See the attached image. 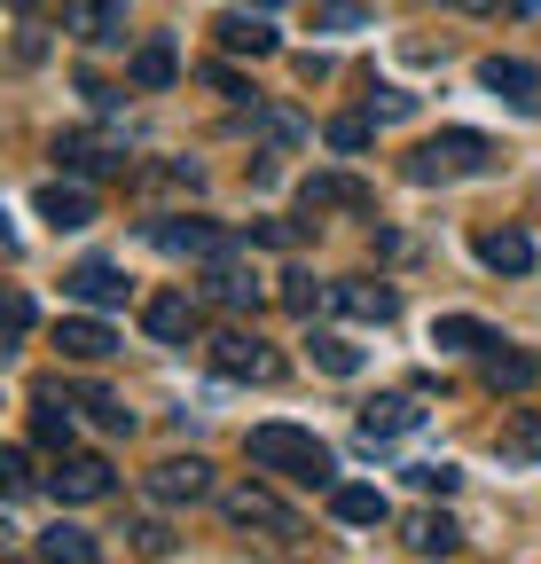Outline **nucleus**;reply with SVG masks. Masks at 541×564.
I'll return each mask as SVG.
<instances>
[{
  "instance_id": "nucleus-1",
  "label": "nucleus",
  "mask_w": 541,
  "mask_h": 564,
  "mask_svg": "<svg viewBox=\"0 0 541 564\" xmlns=\"http://www.w3.org/2000/svg\"><path fill=\"white\" fill-rule=\"evenodd\" d=\"M244 455L259 470H275V478H299V486H337V455L314 432H299V423H251Z\"/></svg>"
},
{
  "instance_id": "nucleus-2",
  "label": "nucleus",
  "mask_w": 541,
  "mask_h": 564,
  "mask_svg": "<svg viewBox=\"0 0 541 564\" xmlns=\"http://www.w3.org/2000/svg\"><path fill=\"white\" fill-rule=\"evenodd\" d=\"M487 158H495V141H487V133L447 126V133H432L424 150L409 158V181H416V188H432V181H455V173H487Z\"/></svg>"
},
{
  "instance_id": "nucleus-3",
  "label": "nucleus",
  "mask_w": 541,
  "mask_h": 564,
  "mask_svg": "<svg viewBox=\"0 0 541 564\" xmlns=\"http://www.w3.org/2000/svg\"><path fill=\"white\" fill-rule=\"evenodd\" d=\"M150 243L173 251V259H228L236 251V236L213 228V220H150Z\"/></svg>"
},
{
  "instance_id": "nucleus-4",
  "label": "nucleus",
  "mask_w": 541,
  "mask_h": 564,
  "mask_svg": "<svg viewBox=\"0 0 541 564\" xmlns=\"http://www.w3.org/2000/svg\"><path fill=\"white\" fill-rule=\"evenodd\" d=\"M479 87H487V95H502V102H510V110H526V118L541 110V70H533L526 55H487V63H479Z\"/></svg>"
},
{
  "instance_id": "nucleus-5",
  "label": "nucleus",
  "mask_w": 541,
  "mask_h": 564,
  "mask_svg": "<svg viewBox=\"0 0 541 564\" xmlns=\"http://www.w3.org/2000/svg\"><path fill=\"white\" fill-rule=\"evenodd\" d=\"M213 369H220V377H236V384H244V377H251V384H267L283 361H275V352H267L251 329H220V337H213Z\"/></svg>"
},
{
  "instance_id": "nucleus-6",
  "label": "nucleus",
  "mask_w": 541,
  "mask_h": 564,
  "mask_svg": "<svg viewBox=\"0 0 541 564\" xmlns=\"http://www.w3.org/2000/svg\"><path fill=\"white\" fill-rule=\"evenodd\" d=\"M142 329H150L158 345H188L196 329H205V314H196L188 291H150V299H142Z\"/></svg>"
},
{
  "instance_id": "nucleus-7",
  "label": "nucleus",
  "mask_w": 541,
  "mask_h": 564,
  "mask_svg": "<svg viewBox=\"0 0 541 564\" xmlns=\"http://www.w3.org/2000/svg\"><path fill=\"white\" fill-rule=\"evenodd\" d=\"M110 486H118V478H110L102 455H55V478H47L55 502H102Z\"/></svg>"
},
{
  "instance_id": "nucleus-8",
  "label": "nucleus",
  "mask_w": 541,
  "mask_h": 564,
  "mask_svg": "<svg viewBox=\"0 0 541 564\" xmlns=\"http://www.w3.org/2000/svg\"><path fill=\"white\" fill-rule=\"evenodd\" d=\"M150 494H158V502H205V494H213V463L205 455H165L150 470Z\"/></svg>"
},
{
  "instance_id": "nucleus-9",
  "label": "nucleus",
  "mask_w": 541,
  "mask_h": 564,
  "mask_svg": "<svg viewBox=\"0 0 541 564\" xmlns=\"http://www.w3.org/2000/svg\"><path fill=\"white\" fill-rule=\"evenodd\" d=\"M63 299H79V306L110 314V306H126V274H118L110 259H79L72 274H63Z\"/></svg>"
},
{
  "instance_id": "nucleus-10",
  "label": "nucleus",
  "mask_w": 541,
  "mask_h": 564,
  "mask_svg": "<svg viewBox=\"0 0 541 564\" xmlns=\"http://www.w3.org/2000/svg\"><path fill=\"white\" fill-rule=\"evenodd\" d=\"M228 525H259V533H299V518H291V502H275L267 486H236L228 494Z\"/></svg>"
},
{
  "instance_id": "nucleus-11",
  "label": "nucleus",
  "mask_w": 541,
  "mask_h": 564,
  "mask_svg": "<svg viewBox=\"0 0 541 564\" xmlns=\"http://www.w3.org/2000/svg\"><path fill=\"white\" fill-rule=\"evenodd\" d=\"M63 32H79L87 47H118L126 40V9L118 0H63Z\"/></svg>"
},
{
  "instance_id": "nucleus-12",
  "label": "nucleus",
  "mask_w": 541,
  "mask_h": 564,
  "mask_svg": "<svg viewBox=\"0 0 541 564\" xmlns=\"http://www.w3.org/2000/svg\"><path fill=\"white\" fill-rule=\"evenodd\" d=\"M55 345H63V361H110V352H118V329L95 322V314H63V322H55Z\"/></svg>"
},
{
  "instance_id": "nucleus-13",
  "label": "nucleus",
  "mask_w": 541,
  "mask_h": 564,
  "mask_svg": "<svg viewBox=\"0 0 541 564\" xmlns=\"http://www.w3.org/2000/svg\"><path fill=\"white\" fill-rule=\"evenodd\" d=\"M329 306H346L361 322H392L400 314V291H392V282H369V274H346V282H329Z\"/></svg>"
},
{
  "instance_id": "nucleus-14",
  "label": "nucleus",
  "mask_w": 541,
  "mask_h": 564,
  "mask_svg": "<svg viewBox=\"0 0 541 564\" xmlns=\"http://www.w3.org/2000/svg\"><path fill=\"white\" fill-rule=\"evenodd\" d=\"M416 423H424V408L409 392H385V400L361 408V440H400V432H416Z\"/></svg>"
},
{
  "instance_id": "nucleus-15",
  "label": "nucleus",
  "mask_w": 541,
  "mask_h": 564,
  "mask_svg": "<svg viewBox=\"0 0 541 564\" xmlns=\"http://www.w3.org/2000/svg\"><path fill=\"white\" fill-rule=\"evenodd\" d=\"M299 204H306V212H369V188H361L354 173H314V181L299 188Z\"/></svg>"
},
{
  "instance_id": "nucleus-16",
  "label": "nucleus",
  "mask_w": 541,
  "mask_h": 564,
  "mask_svg": "<svg viewBox=\"0 0 541 564\" xmlns=\"http://www.w3.org/2000/svg\"><path fill=\"white\" fill-rule=\"evenodd\" d=\"M479 267H495V274H533V236H526V228H487V236H479Z\"/></svg>"
},
{
  "instance_id": "nucleus-17",
  "label": "nucleus",
  "mask_w": 541,
  "mask_h": 564,
  "mask_svg": "<svg viewBox=\"0 0 541 564\" xmlns=\"http://www.w3.org/2000/svg\"><path fill=\"white\" fill-rule=\"evenodd\" d=\"M32 204H40V220H55V228H87V220H95V196L72 188V181H47Z\"/></svg>"
},
{
  "instance_id": "nucleus-18",
  "label": "nucleus",
  "mask_w": 541,
  "mask_h": 564,
  "mask_svg": "<svg viewBox=\"0 0 541 564\" xmlns=\"http://www.w3.org/2000/svg\"><path fill=\"white\" fill-rule=\"evenodd\" d=\"M329 510L346 525H385L392 518V494L385 486H329Z\"/></svg>"
},
{
  "instance_id": "nucleus-19",
  "label": "nucleus",
  "mask_w": 541,
  "mask_h": 564,
  "mask_svg": "<svg viewBox=\"0 0 541 564\" xmlns=\"http://www.w3.org/2000/svg\"><path fill=\"white\" fill-rule=\"evenodd\" d=\"M495 447H502V463H541V408H510Z\"/></svg>"
},
{
  "instance_id": "nucleus-20",
  "label": "nucleus",
  "mask_w": 541,
  "mask_h": 564,
  "mask_svg": "<svg viewBox=\"0 0 541 564\" xmlns=\"http://www.w3.org/2000/svg\"><path fill=\"white\" fill-rule=\"evenodd\" d=\"M32 556H40V564H102L95 533H79V525H47V533L32 541Z\"/></svg>"
},
{
  "instance_id": "nucleus-21",
  "label": "nucleus",
  "mask_w": 541,
  "mask_h": 564,
  "mask_svg": "<svg viewBox=\"0 0 541 564\" xmlns=\"http://www.w3.org/2000/svg\"><path fill=\"white\" fill-rule=\"evenodd\" d=\"M173 79H181V55H173L165 32H150L142 47H133V87H150V95H158V87H173Z\"/></svg>"
},
{
  "instance_id": "nucleus-22",
  "label": "nucleus",
  "mask_w": 541,
  "mask_h": 564,
  "mask_svg": "<svg viewBox=\"0 0 541 564\" xmlns=\"http://www.w3.org/2000/svg\"><path fill=\"white\" fill-rule=\"evenodd\" d=\"M487 384L495 392H533L541 361H533V352H510V345H487Z\"/></svg>"
},
{
  "instance_id": "nucleus-23",
  "label": "nucleus",
  "mask_w": 541,
  "mask_h": 564,
  "mask_svg": "<svg viewBox=\"0 0 541 564\" xmlns=\"http://www.w3.org/2000/svg\"><path fill=\"white\" fill-rule=\"evenodd\" d=\"M306 361H314L322 377H361V345L337 337V329H314V337H306Z\"/></svg>"
},
{
  "instance_id": "nucleus-24",
  "label": "nucleus",
  "mask_w": 541,
  "mask_h": 564,
  "mask_svg": "<svg viewBox=\"0 0 541 564\" xmlns=\"http://www.w3.org/2000/svg\"><path fill=\"white\" fill-rule=\"evenodd\" d=\"M400 541H409V549H424V556H447V549L463 541V525H455L447 510H416L409 525H400Z\"/></svg>"
},
{
  "instance_id": "nucleus-25",
  "label": "nucleus",
  "mask_w": 541,
  "mask_h": 564,
  "mask_svg": "<svg viewBox=\"0 0 541 564\" xmlns=\"http://www.w3.org/2000/svg\"><path fill=\"white\" fill-rule=\"evenodd\" d=\"M72 440H79V423H72V408H55V400H40V408H32V447H47V455H72Z\"/></svg>"
},
{
  "instance_id": "nucleus-26",
  "label": "nucleus",
  "mask_w": 541,
  "mask_h": 564,
  "mask_svg": "<svg viewBox=\"0 0 541 564\" xmlns=\"http://www.w3.org/2000/svg\"><path fill=\"white\" fill-rule=\"evenodd\" d=\"M432 345L440 352H479V345H495V329L479 314H447V322H432Z\"/></svg>"
},
{
  "instance_id": "nucleus-27",
  "label": "nucleus",
  "mask_w": 541,
  "mask_h": 564,
  "mask_svg": "<svg viewBox=\"0 0 541 564\" xmlns=\"http://www.w3.org/2000/svg\"><path fill=\"white\" fill-rule=\"evenodd\" d=\"M213 32H220V47H228V55H275V32H267L259 17H220Z\"/></svg>"
},
{
  "instance_id": "nucleus-28",
  "label": "nucleus",
  "mask_w": 541,
  "mask_h": 564,
  "mask_svg": "<svg viewBox=\"0 0 541 564\" xmlns=\"http://www.w3.org/2000/svg\"><path fill=\"white\" fill-rule=\"evenodd\" d=\"M110 150H118V141H95V133H72V141H55V158L72 165V173H110V165H118Z\"/></svg>"
},
{
  "instance_id": "nucleus-29",
  "label": "nucleus",
  "mask_w": 541,
  "mask_h": 564,
  "mask_svg": "<svg viewBox=\"0 0 541 564\" xmlns=\"http://www.w3.org/2000/svg\"><path fill=\"white\" fill-rule=\"evenodd\" d=\"M314 32H369L361 0H314Z\"/></svg>"
},
{
  "instance_id": "nucleus-30",
  "label": "nucleus",
  "mask_w": 541,
  "mask_h": 564,
  "mask_svg": "<svg viewBox=\"0 0 541 564\" xmlns=\"http://www.w3.org/2000/svg\"><path fill=\"white\" fill-rule=\"evenodd\" d=\"M205 291H213V299H220V306H236V314H244V306H259V282H251V274H244V267H220V274H213V282H205Z\"/></svg>"
},
{
  "instance_id": "nucleus-31",
  "label": "nucleus",
  "mask_w": 541,
  "mask_h": 564,
  "mask_svg": "<svg viewBox=\"0 0 541 564\" xmlns=\"http://www.w3.org/2000/svg\"><path fill=\"white\" fill-rule=\"evenodd\" d=\"M259 133L283 141V150H299V141H306V118H299V110H259Z\"/></svg>"
},
{
  "instance_id": "nucleus-32",
  "label": "nucleus",
  "mask_w": 541,
  "mask_h": 564,
  "mask_svg": "<svg viewBox=\"0 0 541 564\" xmlns=\"http://www.w3.org/2000/svg\"><path fill=\"white\" fill-rule=\"evenodd\" d=\"M329 150H369V118H329Z\"/></svg>"
},
{
  "instance_id": "nucleus-33",
  "label": "nucleus",
  "mask_w": 541,
  "mask_h": 564,
  "mask_svg": "<svg viewBox=\"0 0 541 564\" xmlns=\"http://www.w3.org/2000/svg\"><path fill=\"white\" fill-rule=\"evenodd\" d=\"M87 408H95V423H102V432H133L126 400H110V392H87Z\"/></svg>"
},
{
  "instance_id": "nucleus-34",
  "label": "nucleus",
  "mask_w": 541,
  "mask_h": 564,
  "mask_svg": "<svg viewBox=\"0 0 541 564\" xmlns=\"http://www.w3.org/2000/svg\"><path fill=\"white\" fill-rule=\"evenodd\" d=\"M409 478H416L424 494H455V478H463V470H455V463H416Z\"/></svg>"
},
{
  "instance_id": "nucleus-35",
  "label": "nucleus",
  "mask_w": 541,
  "mask_h": 564,
  "mask_svg": "<svg viewBox=\"0 0 541 564\" xmlns=\"http://www.w3.org/2000/svg\"><path fill=\"white\" fill-rule=\"evenodd\" d=\"M314 299H322V291H314L306 274H283V306H291V314H314Z\"/></svg>"
},
{
  "instance_id": "nucleus-36",
  "label": "nucleus",
  "mask_w": 541,
  "mask_h": 564,
  "mask_svg": "<svg viewBox=\"0 0 541 564\" xmlns=\"http://www.w3.org/2000/svg\"><path fill=\"white\" fill-rule=\"evenodd\" d=\"M205 87H220L228 102H251V95H244V79H236V70H228V63H205Z\"/></svg>"
},
{
  "instance_id": "nucleus-37",
  "label": "nucleus",
  "mask_w": 541,
  "mask_h": 564,
  "mask_svg": "<svg viewBox=\"0 0 541 564\" xmlns=\"http://www.w3.org/2000/svg\"><path fill=\"white\" fill-rule=\"evenodd\" d=\"M416 95H400V87H377V118H409Z\"/></svg>"
},
{
  "instance_id": "nucleus-38",
  "label": "nucleus",
  "mask_w": 541,
  "mask_h": 564,
  "mask_svg": "<svg viewBox=\"0 0 541 564\" xmlns=\"http://www.w3.org/2000/svg\"><path fill=\"white\" fill-rule=\"evenodd\" d=\"M9 337H32V299L9 291Z\"/></svg>"
},
{
  "instance_id": "nucleus-39",
  "label": "nucleus",
  "mask_w": 541,
  "mask_h": 564,
  "mask_svg": "<svg viewBox=\"0 0 541 564\" xmlns=\"http://www.w3.org/2000/svg\"><path fill=\"white\" fill-rule=\"evenodd\" d=\"M0 470H9V494H24V486H32V470H24V447H9V455H0Z\"/></svg>"
},
{
  "instance_id": "nucleus-40",
  "label": "nucleus",
  "mask_w": 541,
  "mask_h": 564,
  "mask_svg": "<svg viewBox=\"0 0 541 564\" xmlns=\"http://www.w3.org/2000/svg\"><path fill=\"white\" fill-rule=\"evenodd\" d=\"M440 9H463V17H479V9H495V0H440Z\"/></svg>"
},
{
  "instance_id": "nucleus-41",
  "label": "nucleus",
  "mask_w": 541,
  "mask_h": 564,
  "mask_svg": "<svg viewBox=\"0 0 541 564\" xmlns=\"http://www.w3.org/2000/svg\"><path fill=\"white\" fill-rule=\"evenodd\" d=\"M259 9H275V0H259Z\"/></svg>"
},
{
  "instance_id": "nucleus-42",
  "label": "nucleus",
  "mask_w": 541,
  "mask_h": 564,
  "mask_svg": "<svg viewBox=\"0 0 541 564\" xmlns=\"http://www.w3.org/2000/svg\"><path fill=\"white\" fill-rule=\"evenodd\" d=\"M17 9H32V0H17Z\"/></svg>"
},
{
  "instance_id": "nucleus-43",
  "label": "nucleus",
  "mask_w": 541,
  "mask_h": 564,
  "mask_svg": "<svg viewBox=\"0 0 541 564\" xmlns=\"http://www.w3.org/2000/svg\"><path fill=\"white\" fill-rule=\"evenodd\" d=\"M526 9H541V0H526Z\"/></svg>"
}]
</instances>
